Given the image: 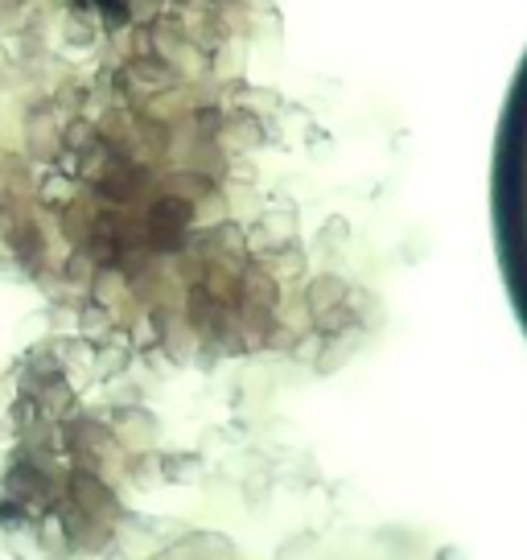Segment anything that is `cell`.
Here are the masks:
<instances>
[{
    "label": "cell",
    "mask_w": 527,
    "mask_h": 560,
    "mask_svg": "<svg viewBox=\"0 0 527 560\" xmlns=\"http://www.w3.org/2000/svg\"><path fill=\"white\" fill-rule=\"evenodd\" d=\"M519 116H527V107H519ZM503 149H524L527 153L524 128H507ZM503 190H527V170H503ZM515 231H527V210L503 214V235H515ZM511 256H515V280H519V298H524L527 310V247H511Z\"/></svg>",
    "instance_id": "obj_1"
}]
</instances>
